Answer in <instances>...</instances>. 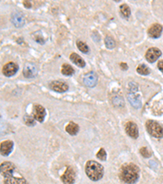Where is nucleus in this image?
Returning a JSON list of instances; mask_svg holds the SVG:
<instances>
[{"mask_svg": "<svg viewBox=\"0 0 163 184\" xmlns=\"http://www.w3.org/2000/svg\"><path fill=\"white\" fill-rule=\"evenodd\" d=\"M16 171L15 164L12 162H3L1 164V174L3 176V184H28L23 177H14L13 174Z\"/></svg>", "mask_w": 163, "mask_h": 184, "instance_id": "1", "label": "nucleus"}, {"mask_svg": "<svg viewBox=\"0 0 163 184\" xmlns=\"http://www.w3.org/2000/svg\"><path fill=\"white\" fill-rule=\"evenodd\" d=\"M139 168L133 163L124 164L122 166L119 178L122 182L127 184H134L139 178Z\"/></svg>", "mask_w": 163, "mask_h": 184, "instance_id": "2", "label": "nucleus"}, {"mask_svg": "<svg viewBox=\"0 0 163 184\" xmlns=\"http://www.w3.org/2000/svg\"><path fill=\"white\" fill-rule=\"evenodd\" d=\"M86 174L92 181H99L103 178L104 175V167L94 160H89L87 162L85 166Z\"/></svg>", "mask_w": 163, "mask_h": 184, "instance_id": "3", "label": "nucleus"}, {"mask_svg": "<svg viewBox=\"0 0 163 184\" xmlns=\"http://www.w3.org/2000/svg\"><path fill=\"white\" fill-rule=\"evenodd\" d=\"M146 129L150 135L156 138L163 137V128L154 120H148L146 122Z\"/></svg>", "mask_w": 163, "mask_h": 184, "instance_id": "4", "label": "nucleus"}, {"mask_svg": "<svg viewBox=\"0 0 163 184\" xmlns=\"http://www.w3.org/2000/svg\"><path fill=\"white\" fill-rule=\"evenodd\" d=\"M75 172L72 167H68L65 174L61 176V181L64 184H73L75 182Z\"/></svg>", "mask_w": 163, "mask_h": 184, "instance_id": "5", "label": "nucleus"}, {"mask_svg": "<svg viewBox=\"0 0 163 184\" xmlns=\"http://www.w3.org/2000/svg\"><path fill=\"white\" fill-rule=\"evenodd\" d=\"M161 52L160 51V49L157 48V47H151L147 51L146 54H145V57H146L147 61L150 62V63H153L155 61L158 59L159 57H161Z\"/></svg>", "mask_w": 163, "mask_h": 184, "instance_id": "6", "label": "nucleus"}, {"mask_svg": "<svg viewBox=\"0 0 163 184\" xmlns=\"http://www.w3.org/2000/svg\"><path fill=\"white\" fill-rule=\"evenodd\" d=\"M125 130H126V134L130 136V137H132L134 139L138 138L139 129L135 123L131 122V121L126 123V126H125Z\"/></svg>", "mask_w": 163, "mask_h": 184, "instance_id": "7", "label": "nucleus"}, {"mask_svg": "<svg viewBox=\"0 0 163 184\" xmlns=\"http://www.w3.org/2000/svg\"><path fill=\"white\" fill-rule=\"evenodd\" d=\"M46 116V110L43 106L41 105H34V118L37 121L42 123L44 120V118Z\"/></svg>", "mask_w": 163, "mask_h": 184, "instance_id": "8", "label": "nucleus"}, {"mask_svg": "<svg viewBox=\"0 0 163 184\" xmlns=\"http://www.w3.org/2000/svg\"><path fill=\"white\" fill-rule=\"evenodd\" d=\"M98 77L96 75V74L95 72H89L87 75H85L83 78L84 84L86 86H87L89 88H93L97 84Z\"/></svg>", "mask_w": 163, "mask_h": 184, "instance_id": "9", "label": "nucleus"}, {"mask_svg": "<svg viewBox=\"0 0 163 184\" xmlns=\"http://www.w3.org/2000/svg\"><path fill=\"white\" fill-rule=\"evenodd\" d=\"M38 69L35 64L27 63L23 70V75L25 78H34L37 75Z\"/></svg>", "mask_w": 163, "mask_h": 184, "instance_id": "10", "label": "nucleus"}, {"mask_svg": "<svg viewBox=\"0 0 163 184\" xmlns=\"http://www.w3.org/2000/svg\"><path fill=\"white\" fill-rule=\"evenodd\" d=\"M18 69V65L16 64H15L14 62H9V63L4 65L3 68V73L7 77H11V76L14 75L17 72Z\"/></svg>", "mask_w": 163, "mask_h": 184, "instance_id": "11", "label": "nucleus"}, {"mask_svg": "<svg viewBox=\"0 0 163 184\" xmlns=\"http://www.w3.org/2000/svg\"><path fill=\"white\" fill-rule=\"evenodd\" d=\"M50 88L57 92H65L69 89V86L67 84L64 83V82L58 81V80H55L50 83Z\"/></svg>", "mask_w": 163, "mask_h": 184, "instance_id": "12", "label": "nucleus"}, {"mask_svg": "<svg viewBox=\"0 0 163 184\" xmlns=\"http://www.w3.org/2000/svg\"><path fill=\"white\" fill-rule=\"evenodd\" d=\"M13 146H14V143L10 140H7V141L1 142V146H0L1 155H3V156H8V155H10L12 149H13Z\"/></svg>", "mask_w": 163, "mask_h": 184, "instance_id": "13", "label": "nucleus"}, {"mask_svg": "<svg viewBox=\"0 0 163 184\" xmlns=\"http://www.w3.org/2000/svg\"><path fill=\"white\" fill-rule=\"evenodd\" d=\"M161 32H162V26L160 24H153V25L149 27V31H148L149 36L153 39L159 38L161 35Z\"/></svg>", "mask_w": 163, "mask_h": 184, "instance_id": "14", "label": "nucleus"}, {"mask_svg": "<svg viewBox=\"0 0 163 184\" xmlns=\"http://www.w3.org/2000/svg\"><path fill=\"white\" fill-rule=\"evenodd\" d=\"M12 21L15 26L17 27V28H20L24 24V16L20 12H14L12 15Z\"/></svg>", "mask_w": 163, "mask_h": 184, "instance_id": "15", "label": "nucleus"}, {"mask_svg": "<svg viewBox=\"0 0 163 184\" xmlns=\"http://www.w3.org/2000/svg\"><path fill=\"white\" fill-rule=\"evenodd\" d=\"M69 59L71 60V61L73 64H75L76 65H77L78 67L83 68L85 67L86 62L79 55H77V53H73L69 57Z\"/></svg>", "mask_w": 163, "mask_h": 184, "instance_id": "16", "label": "nucleus"}, {"mask_svg": "<svg viewBox=\"0 0 163 184\" xmlns=\"http://www.w3.org/2000/svg\"><path fill=\"white\" fill-rule=\"evenodd\" d=\"M65 131L67 132L69 134L74 136L77 134L79 131V126L73 122H69L67 125V126L65 127Z\"/></svg>", "mask_w": 163, "mask_h": 184, "instance_id": "17", "label": "nucleus"}, {"mask_svg": "<svg viewBox=\"0 0 163 184\" xmlns=\"http://www.w3.org/2000/svg\"><path fill=\"white\" fill-rule=\"evenodd\" d=\"M128 100L130 102V103L132 105V106H134V108H139L141 106V102L140 100L139 99L138 97H136L132 92H130L128 95Z\"/></svg>", "mask_w": 163, "mask_h": 184, "instance_id": "18", "label": "nucleus"}, {"mask_svg": "<svg viewBox=\"0 0 163 184\" xmlns=\"http://www.w3.org/2000/svg\"><path fill=\"white\" fill-rule=\"evenodd\" d=\"M61 73L66 76H70L74 73V69L70 65L64 64L62 65V68H61Z\"/></svg>", "mask_w": 163, "mask_h": 184, "instance_id": "19", "label": "nucleus"}, {"mask_svg": "<svg viewBox=\"0 0 163 184\" xmlns=\"http://www.w3.org/2000/svg\"><path fill=\"white\" fill-rule=\"evenodd\" d=\"M120 12L124 18L127 19L130 16V9L126 4H122L120 6Z\"/></svg>", "mask_w": 163, "mask_h": 184, "instance_id": "20", "label": "nucleus"}, {"mask_svg": "<svg viewBox=\"0 0 163 184\" xmlns=\"http://www.w3.org/2000/svg\"><path fill=\"white\" fill-rule=\"evenodd\" d=\"M77 47L80 52H82V53H86V54L89 53V51H90V48L84 42H82V41H80V40L77 41Z\"/></svg>", "mask_w": 163, "mask_h": 184, "instance_id": "21", "label": "nucleus"}, {"mask_svg": "<svg viewBox=\"0 0 163 184\" xmlns=\"http://www.w3.org/2000/svg\"><path fill=\"white\" fill-rule=\"evenodd\" d=\"M104 43H105L107 48L113 49L116 46L115 41H114V39L111 36H106L105 39H104Z\"/></svg>", "mask_w": 163, "mask_h": 184, "instance_id": "22", "label": "nucleus"}, {"mask_svg": "<svg viewBox=\"0 0 163 184\" xmlns=\"http://www.w3.org/2000/svg\"><path fill=\"white\" fill-rule=\"evenodd\" d=\"M136 70L139 75H149L150 73V70L147 67L146 65H144V64L139 65L138 67H137Z\"/></svg>", "mask_w": 163, "mask_h": 184, "instance_id": "23", "label": "nucleus"}, {"mask_svg": "<svg viewBox=\"0 0 163 184\" xmlns=\"http://www.w3.org/2000/svg\"><path fill=\"white\" fill-rule=\"evenodd\" d=\"M24 120L25 125H28V126H34L35 125V119L33 118L30 115H24Z\"/></svg>", "mask_w": 163, "mask_h": 184, "instance_id": "24", "label": "nucleus"}, {"mask_svg": "<svg viewBox=\"0 0 163 184\" xmlns=\"http://www.w3.org/2000/svg\"><path fill=\"white\" fill-rule=\"evenodd\" d=\"M96 157L98 159H101L102 161H104L106 160V157H107V154H106V151L104 148H101L100 151H98V153L96 154Z\"/></svg>", "mask_w": 163, "mask_h": 184, "instance_id": "25", "label": "nucleus"}, {"mask_svg": "<svg viewBox=\"0 0 163 184\" xmlns=\"http://www.w3.org/2000/svg\"><path fill=\"white\" fill-rule=\"evenodd\" d=\"M139 152H140L141 155L145 158H149L151 156V153L149 151V150L147 149L146 147H142V148L139 150Z\"/></svg>", "mask_w": 163, "mask_h": 184, "instance_id": "26", "label": "nucleus"}, {"mask_svg": "<svg viewBox=\"0 0 163 184\" xmlns=\"http://www.w3.org/2000/svg\"><path fill=\"white\" fill-rule=\"evenodd\" d=\"M157 67H158V69L163 73V60L159 61L158 64H157Z\"/></svg>", "mask_w": 163, "mask_h": 184, "instance_id": "27", "label": "nucleus"}, {"mask_svg": "<svg viewBox=\"0 0 163 184\" xmlns=\"http://www.w3.org/2000/svg\"><path fill=\"white\" fill-rule=\"evenodd\" d=\"M120 66H121V69H122L123 70H126L128 69V65H127V64L124 63V62L121 63Z\"/></svg>", "mask_w": 163, "mask_h": 184, "instance_id": "28", "label": "nucleus"}, {"mask_svg": "<svg viewBox=\"0 0 163 184\" xmlns=\"http://www.w3.org/2000/svg\"><path fill=\"white\" fill-rule=\"evenodd\" d=\"M23 4H24V6L26 8H30L31 4H30V3L29 2V1H24Z\"/></svg>", "mask_w": 163, "mask_h": 184, "instance_id": "29", "label": "nucleus"}]
</instances>
